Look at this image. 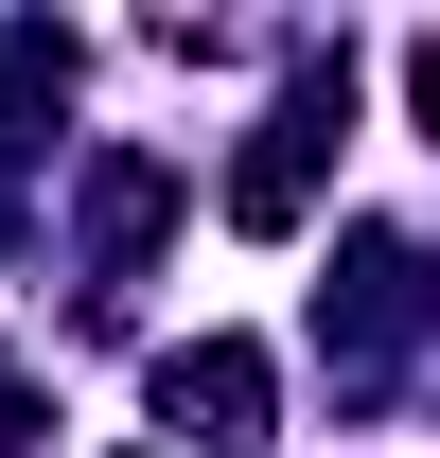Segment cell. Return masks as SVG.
Instances as JSON below:
<instances>
[{
    "mask_svg": "<svg viewBox=\"0 0 440 458\" xmlns=\"http://www.w3.org/2000/svg\"><path fill=\"white\" fill-rule=\"evenodd\" d=\"M405 89H423V123H440V36H423V71H405Z\"/></svg>",
    "mask_w": 440,
    "mask_h": 458,
    "instance_id": "obj_3",
    "label": "cell"
},
{
    "mask_svg": "<svg viewBox=\"0 0 440 458\" xmlns=\"http://www.w3.org/2000/svg\"><path fill=\"white\" fill-rule=\"evenodd\" d=\"M159 405L194 423V441H229V458H247V441H265V352H247V335H194V352H159Z\"/></svg>",
    "mask_w": 440,
    "mask_h": 458,
    "instance_id": "obj_2",
    "label": "cell"
},
{
    "mask_svg": "<svg viewBox=\"0 0 440 458\" xmlns=\"http://www.w3.org/2000/svg\"><path fill=\"white\" fill-rule=\"evenodd\" d=\"M334 123H352V71H300L282 123H265V159L229 176V229H300V212H317V141H334Z\"/></svg>",
    "mask_w": 440,
    "mask_h": 458,
    "instance_id": "obj_1",
    "label": "cell"
},
{
    "mask_svg": "<svg viewBox=\"0 0 440 458\" xmlns=\"http://www.w3.org/2000/svg\"><path fill=\"white\" fill-rule=\"evenodd\" d=\"M0 441H18V370H0Z\"/></svg>",
    "mask_w": 440,
    "mask_h": 458,
    "instance_id": "obj_4",
    "label": "cell"
}]
</instances>
